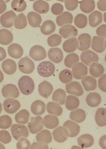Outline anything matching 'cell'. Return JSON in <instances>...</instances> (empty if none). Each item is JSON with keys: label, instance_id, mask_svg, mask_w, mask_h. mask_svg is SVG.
<instances>
[{"label": "cell", "instance_id": "obj_1", "mask_svg": "<svg viewBox=\"0 0 106 149\" xmlns=\"http://www.w3.org/2000/svg\"><path fill=\"white\" fill-rule=\"evenodd\" d=\"M18 86L23 95H28L33 93L34 90V81L32 78L27 76L21 77L18 82Z\"/></svg>", "mask_w": 106, "mask_h": 149}, {"label": "cell", "instance_id": "obj_2", "mask_svg": "<svg viewBox=\"0 0 106 149\" xmlns=\"http://www.w3.org/2000/svg\"><path fill=\"white\" fill-rule=\"evenodd\" d=\"M54 65L50 61H43L38 65V73L43 77H49L55 72Z\"/></svg>", "mask_w": 106, "mask_h": 149}, {"label": "cell", "instance_id": "obj_3", "mask_svg": "<svg viewBox=\"0 0 106 149\" xmlns=\"http://www.w3.org/2000/svg\"><path fill=\"white\" fill-rule=\"evenodd\" d=\"M11 132L13 137L17 141L21 138H27L29 135L27 127L22 124H13L11 127Z\"/></svg>", "mask_w": 106, "mask_h": 149}, {"label": "cell", "instance_id": "obj_4", "mask_svg": "<svg viewBox=\"0 0 106 149\" xmlns=\"http://www.w3.org/2000/svg\"><path fill=\"white\" fill-rule=\"evenodd\" d=\"M19 70L21 72L26 74L33 73L35 68L34 63L28 57L22 58L18 63Z\"/></svg>", "mask_w": 106, "mask_h": 149}, {"label": "cell", "instance_id": "obj_5", "mask_svg": "<svg viewBox=\"0 0 106 149\" xmlns=\"http://www.w3.org/2000/svg\"><path fill=\"white\" fill-rule=\"evenodd\" d=\"M29 131L32 134H37L43 128V119L41 116L38 115L36 117H31L28 123Z\"/></svg>", "mask_w": 106, "mask_h": 149}, {"label": "cell", "instance_id": "obj_6", "mask_svg": "<svg viewBox=\"0 0 106 149\" xmlns=\"http://www.w3.org/2000/svg\"><path fill=\"white\" fill-rule=\"evenodd\" d=\"M29 56L35 61H41L46 57V51L43 46L36 45L31 48Z\"/></svg>", "mask_w": 106, "mask_h": 149}, {"label": "cell", "instance_id": "obj_7", "mask_svg": "<svg viewBox=\"0 0 106 149\" xmlns=\"http://www.w3.org/2000/svg\"><path fill=\"white\" fill-rule=\"evenodd\" d=\"M3 109L5 111L10 114H14L21 107V104L15 98H8L3 103Z\"/></svg>", "mask_w": 106, "mask_h": 149}, {"label": "cell", "instance_id": "obj_8", "mask_svg": "<svg viewBox=\"0 0 106 149\" xmlns=\"http://www.w3.org/2000/svg\"><path fill=\"white\" fill-rule=\"evenodd\" d=\"M2 95L6 98H17L20 95V92L16 86L14 84H7L2 89Z\"/></svg>", "mask_w": 106, "mask_h": 149}, {"label": "cell", "instance_id": "obj_9", "mask_svg": "<svg viewBox=\"0 0 106 149\" xmlns=\"http://www.w3.org/2000/svg\"><path fill=\"white\" fill-rule=\"evenodd\" d=\"M80 58L82 62L88 66L92 63H97L99 60L96 53L89 50L83 51L81 54Z\"/></svg>", "mask_w": 106, "mask_h": 149}, {"label": "cell", "instance_id": "obj_10", "mask_svg": "<svg viewBox=\"0 0 106 149\" xmlns=\"http://www.w3.org/2000/svg\"><path fill=\"white\" fill-rule=\"evenodd\" d=\"M72 71L74 77L77 80H80L88 74L87 67L81 62L74 65L72 67Z\"/></svg>", "mask_w": 106, "mask_h": 149}, {"label": "cell", "instance_id": "obj_11", "mask_svg": "<svg viewBox=\"0 0 106 149\" xmlns=\"http://www.w3.org/2000/svg\"><path fill=\"white\" fill-rule=\"evenodd\" d=\"M16 15L15 12L12 10H9L1 15L0 17V22L3 27L10 28L12 27L14 24V19Z\"/></svg>", "mask_w": 106, "mask_h": 149}, {"label": "cell", "instance_id": "obj_12", "mask_svg": "<svg viewBox=\"0 0 106 149\" xmlns=\"http://www.w3.org/2000/svg\"><path fill=\"white\" fill-rule=\"evenodd\" d=\"M66 92L70 95H74L80 97L83 95L84 91L80 84L77 81H73L67 84L66 86Z\"/></svg>", "mask_w": 106, "mask_h": 149}, {"label": "cell", "instance_id": "obj_13", "mask_svg": "<svg viewBox=\"0 0 106 149\" xmlns=\"http://www.w3.org/2000/svg\"><path fill=\"white\" fill-rule=\"evenodd\" d=\"M77 48L80 51H84L89 49L91 45V37L88 33H82L78 38Z\"/></svg>", "mask_w": 106, "mask_h": 149}, {"label": "cell", "instance_id": "obj_14", "mask_svg": "<svg viewBox=\"0 0 106 149\" xmlns=\"http://www.w3.org/2000/svg\"><path fill=\"white\" fill-rule=\"evenodd\" d=\"M59 34L64 38L76 37L78 34V31L75 27L71 24L62 26L59 29Z\"/></svg>", "mask_w": 106, "mask_h": 149}, {"label": "cell", "instance_id": "obj_15", "mask_svg": "<svg viewBox=\"0 0 106 149\" xmlns=\"http://www.w3.org/2000/svg\"><path fill=\"white\" fill-rule=\"evenodd\" d=\"M68 134V137H74L78 135L80 132V128L78 124L72 121L67 120L63 124Z\"/></svg>", "mask_w": 106, "mask_h": 149}, {"label": "cell", "instance_id": "obj_16", "mask_svg": "<svg viewBox=\"0 0 106 149\" xmlns=\"http://www.w3.org/2000/svg\"><path fill=\"white\" fill-rule=\"evenodd\" d=\"M92 48L96 52H103L106 49L105 38L97 36H94L92 40Z\"/></svg>", "mask_w": 106, "mask_h": 149}, {"label": "cell", "instance_id": "obj_17", "mask_svg": "<svg viewBox=\"0 0 106 149\" xmlns=\"http://www.w3.org/2000/svg\"><path fill=\"white\" fill-rule=\"evenodd\" d=\"M38 93L41 97L48 98L53 92L52 85L48 81H44L38 86Z\"/></svg>", "mask_w": 106, "mask_h": 149}, {"label": "cell", "instance_id": "obj_18", "mask_svg": "<svg viewBox=\"0 0 106 149\" xmlns=\"http://www.w3.org/2000/svg\"><path fill=\"white\" fill-rule=\"evenodd\" d=\"M55 140L58 143H63L68 138V134L64 127H58L52 133Z\"/></svg>", "mask_w": 106, "mask_h": 149}, {"label": "cell", "instance_id": "obj_19", "mask_svg": "<svg viewBox=\"0 0 106 149\" xmlns=\"http://www.w3.org/2000/svg\"><path fill=\"white\" fill-rule=\"evenodd\" d=\"M48 56L51 61L55 63H60L63 58V54L58 48H52L49 50Z\"/></svg>", "mask_w": 106, "mask_h": 149}, {"label": "cell", "instance_id": "obj_20", "mask_svg": "<svg viewBox=\"0 0 106 149\" xmlns=\"http://www.w3.org/2000/svg\"><path fill=\"white\" fill-rule=\"evenodd\" d=\"M77 142L81 148L85 149L90 147L94 144V139L90 134H84L77 139Z\"/></svg>", "mask_w": 106, "mask_h": 149}, {"label": "cell", "instance_id": "obj_21", "mask_svg": "<svg viewBox=\"0 0 106 149\" xmlns=\"http://www.w3.org/2000/svg\"><path fill=\"white\" fill-rule=\"evenodd\" d=\"M10 56L14 59H19L24 53V50L22 47L17 43H13L10 45L8 49Z\"/></svg>", "mask_w": 106, "mask_h": 149}, {"label": "cell", "instance_id": "obj_22", "mask_svg": "<svg viewBox=\"0 0 106 149\" xmlns=\"http://www.w3.org/2000/svg\"><path fill=\"white\" fill-rule=\"evenodd\" d=\"M81 81L85 90L87 92L94 91L97 88V81L92 77L86 76L82 78Z\"/></svg>", "mask_w": 106, "mask_h": 149}, {"label": "cell", "instance_id": "obj_23", "mask_svg": "<svg viewBox=\"0 0 106 149\" xmlns=\"http://www.w3.org/2000/svg\"><path fill=\"white\" fill-rule=\"evenodd\" d=\"M2 69L7 74L11 75L17 70V64L13 60L8 59L3 61L2 64Z\"/></svg>", "mask_w": 106, "mask_h": 149}, {"label": "cell", "instance_id": "obj_24", "mask_svg": "<svg viewBox=\"0 0 106 149\" xmlns=\"http://www.w3.org/2000/svg\"><path fill=\"white\" fill-rule=\"evenodd\" d=\"M73 15L69 12L62 13L56 17V23L60 26L69 24L73 22Z\"/></svg>", "mask_w": 106, "mask_h": 149}, {"label": "cell", "instance_id": "obj_25", "mask_svg": "<svg viewBox=\"0 0 106 149\" xmlns=\"http://www.w3.org/2000/svg\"><path fill=\"white\" fill-rule=\"evenodd\" d=\"M43 125L48 129H52L57 127L59 122L57 117L54 115H46L43 120Z\"/></svg>", "mask_w": 106, "mask_h": 149}, {"label": "cell", "instance_id": "obj_26", "mask_svg": "<svg viewBox=\"0 0 106 149\" xmlns=\"http://www.w3.org/2000/svg\"><path fill=\"white\" fill-rule=\"evenodd\" d=\"M103 21V15L101 12L95 10L89 15V23L92 27H96Z\"/></svg>", "mask_w": 106, "mask_h": 149}, {"label": "cell", "instance_id": "obj_27", "mask_svg": "<svg viewBox=\"0 0 106 149\" xmlns=\"http://www.w3.org/2000/svg\"><path fill=\"white\" fill-rule=\"evenodd\" d=\"M46 109L45 103L40 100H36L31 105V111L36 115H42L45 113Z\"/></svg>", "mask_w": 106, "mask_h": 149}, {"label": "cell", "instance_id": "obj_28", "mask_svg": "<svg viewBox=\"0 0 106 149\" xmlns=\"http://www.w3.org/2000/svg\"><path fill=\"white\" fill-rule=\"evenodd\" d=\"M13 40L12 33L6 29L0 30V44L7 45L10 44Z\"/></svg>", "mask_w": 106, "mask_h": 149}, {"label": "cell", "instance_id": "obj_29", "mask_svg": "<svg viewBox=\"0 0 106 149\" xmlns=\"http://www.w3.org/2000/svg\"><path fill=\"white\" fill-rule=\"evenodd\" d=\"M33 8L36 12L39 14H46L50 10V6L47 2L45 1L38 0L33 3Z\"/></svg>", "mask_w": 106, "mask_h": 149}, {"label": "cell", "instance_id": "obj_30", "mask_svg": "<svg viewBox=\"0 0 106 149\" xmlns=\"http://www.w3.org/2000/svg\"><path fill=\"white\" fill-rule=\"evenodd\" d=\"M78 41L75 37L70 38L64 41L63 44V48L67 53L73 52L77 49Z\"/></svg>", "mask_w": 106, "mask_h": 149}, {"label": "cell", "instance_id": "obj_31", "mask_svg": "<svg viewBox=\"0 0 106 149\" xmlns=\"http://www.w3.org/2000/svg\"><path fill=\"white\" fill-rule=\"evenodd\" d=\"M27 19L29 25L33 27L40 26L41 23L42 19L41 16L36 12H29L27 14Z\"/></svg>", "mask_w": 106, "mask_h": 149}, {"label": "cell", "instance_id": "obj_32", "mask_svg": "<svg viewBox=\"0 0 106 149\" xmlns=\"http://www.w3.org/2000/svg\"><path fill=\"white\" fill-rule=\"evenodd\" d=\"M95 121L98 125L104 127L106 125V109L104 108H99L96 111Z\"/></svg>", "mask_w": 106, "mask_h": 149}, {"label": "cell", "instance_id": "obj_33", "mask_svg": "<svg viewBox=\"0 0 106 149\" xmlns=\"http://www.w3.org/2000/svg\"><path fill=\"white\" fill-rule=\"evenodd\" d=\"M101 100L100 95L97 93H89L86 97V102L88 105L92 107H98L101 103Z\"/></svg>", "mask_w": 106, "mask_h": 149}, {"label": "cell", "instance_id": "obj_34", "mask_svg": "<svg viewBox=\"0 0 106 149\" xmlns=\"http://www.w3.org/2000/svg\"><path fill=\"white\" fill-rule=\"evenodd\" d=\"M56 26L52 20H47L43 23L40 27V31L43 34L48 36L54 32Z\"/></svg>", "mask_w": 106, "mask_h": 149}, {"label": "cell", "instance_id": "obj_35", "mask_svg": "<svg viewBox=\"0 0 106 149\" xmlns=\"http://www.w3.org/2000/svg\"><path fill=\"white\" fill-rule=\"evenodd\" d=\"M86 117V112L82 109H77L72 111L70 114V118L74 122L81 123L85 120Z\"/></svg>", "mask_w": 106, "mask_h": 149}, {"label": "cell", "instance_id": "obj_36", "mask_svg": "<svg viewBox=\"0 0 106 149\" xmlns=\"http://www.w3.org/2000/svg\"><path fill=\"white\" fill-rule=\"evenodd\" d=\"M104 67L99 63H93L90 67V74L95 78H98L104 73Z\"/></svg>", "mask_w": 106, "mask_h": 149}, {"label": "cell", "instance_id": "obj_37", "mask_svg": "<svg viewBox=\"0 0 106 149\" xmlns=\"http://www.w3.org/2000/svg\"><path fill=\"white\" fill-rule=\"evenodd\" d=\"M81 10L85 13H90L95 9V3L93 0H83L80 2Z\"/></svg>", "mask_w": 106, "mask_h": 149}, {"label": "cell", "instance_id": "obj_38", "mask_svg": "<svg viewBox=\"0 0 106 149\" xmlns=\"http://www.w3.org/2000/svg\"><path fill=\"white\" fill-rule=\"evenodd\" d=\"M52 100L60 105L65 103L66 98V92L62 89L59 88L55 90L52 95Z\"/></svg>", "mask_w": 106, "mask_h": 149}, {"label": "cell", "instance_id": "obj_39", "mask_svg": "<svg viewBox=\"0 0 106 149\" xmlns=\"http://www.w3.org/2000/svg\"><path fill=\"white\" fill-rule=\"evenodd\" d=\"M80 101L78 98L74 95H68L66 97L65 106L69 110H75L79 107Z\"/></svg>", "mask_w": 106, "mask_h": 149}, {"label": "cell", "instance_id": "obj_40", "mask_svg": "<svg viewBox=\"0 0 106 149\" xmlns=\"http://www.w3.org/2000/svg\"><path fill=\"white\" fill-rule=\"evenodd\" d=\"M47 111L48 113L56 116H60L63 112V109L60 105L53 102H50L47 103Z\"/></svg>", "mask_w": 106, "mask_h": 149}, {"label": "cell", "instance_id": "obj_41", "mask_svg": "<svg viewBox=\"0 0 106 149\" xmlns=\"http://www.w3.org/2000/svg\"><path fill=\"white\" fill-rule=\"evenodd\" d=\"M52 134L50 131L47 130H43L41 131L36 135V140L38 142L43 143L45 144H48L52 142Z\"/></svg>", "mask_w": 106, "mask_h": 149}, {"label": "cell", "instance_id": "obj_42", "mask_svg": "<svg viewBox=\"0 0 106 149\" xmlns=\"http://www.w3.org/2000/svg\"><path fill=\"white\" fill-rule=\"evenodd\" d=\"M29 113L26 109H22L16 114L15 120L19 124H25L29 120Z\"/></svg>", "mask_w": 106, "mask_h": 149}, {"label": "cell", "instance_id": "obj_43", "mask_svg": "<svg viewBox=\"0 0 106 149\" xmlns=\"http://www.w3.org/2000/svg\"><path fill=\"white\" fill-rule=\"evenodd\" d=\"M14 26L16 29H24L27 26V17L24 14H20L16 16L14 19Z\"/></svg>", "mask_w": 106, "mask_h": 149}, {"label": "cell", "instance_id": "obj_44", "mask_svg": "<svg viewBox=\"0 0 106 149\" xmlns=\"http://www.w3.org/2000/svg\"><path fill=\"white\" fill-rule=\"evenodd\" d=\"M79 57L76 53H71L66 57L64 60L65 66L68 68H72L76 63H78Z\"/></svg>", "mask_w": 106, "mask_h": 149}, {"label": "cell", "instance_id": "obj_45", "mask_svg": "<svg viewBox=\"0 0 106 149\" xmlns=\"http://www.w3.org/2000/svg\"><path fill=\"white\" fill-rule=\"evenodd\" d=\"M74 24L79 29H83L87 24V17L83 14H78L74 19Z\"/></svg>", "mask_w": 106, "mask_h": 149}, {"label": "cell", "instance_id": "obj_46", "mask_svg": "<svg viewBox=\"0 0 106 149\" xmlns=\"http://www.w3.org/2000/svg\"><path fill=\"white\" fill-rule=\"evenodd\" d=\"M59 78L62 83L64 84L69 83L72 81L73 74L69 70L64 69L60 72Z\"/></svg>", "mask_w": 106, "mask_h": 149}, {"label": "cell", "instance_id": "obj_47", "mask_svg": "<svg viewBox=\"0 0 106 149\" xmlns=\"http://www.w3.org/2000/svg\"><path fill=\"white\" fill-rule=\"evenodd\" d=\"M27 6V3L24 0H14L11 3L13 10L17 12H22L25 10Z\"/></svg>", "mask_w": 106, "mask_h": 149}, {"label": "cell", "instance_id": "obj_48", "mask_svg": "<svg viewBox=\"0 0 106 149\" xmlns=\"http://www.w3.org/2000/svg\"><path fill=\"white\" fill-rule=\"evenodd\" d=\"M62 38L58 34H52L47 39V43L50 47H56L60 45L61 43Z\"/></svg>", "mask_w": 106, "mask_h": 149}, {"label": "cell", "instance_id": "obj_49", "mask_svg": "<svg viewBox=\"0 0 106 149\" xmlns=\"http://www.w3.org/2000/svg\"><path fill=\"white\" fill-rule=\"evenodd\" d=\"M12 120L9 115H3L0 117V128L6 129L12 125Z\"/></svg>", "mask_w": 106, "mask_h": 149}, {"label": "cell", "instance_id": "obj_50", "mask_svg": "<svg viewBox=\"0 0 106 149\" xmlns=\"http://www.w3.org/2000/svg\"><path fill=\"white\" fill-rule=\"evenodd\" d=\"M12 141V137L8 131L2 130L0 131V142L3 144H8Z\"/></svg>", "mask_w": 106, "mask_h": 149}, {"label": "cell", "instance_id": "obj_51", "mask_svg": "<svg viewBox=\"0 0 106 149\" xmlns=\"http://www.w3.org/2000/svg\"><path fill=\"white\" fill-rule=\"evenodd\" d=\"M17 144V148L18 149H29L31 147V143L29 141L24 137L21 138L19 140Z\"/></svg>", "mask_w": 106, "mask_h": 149}, {"label": "cell", "instance_id": "obj_52", "mask_svg": "<svg viewBox=\"0 0 106 149\" xmlns=\"http://www.w3.org/2000/svg\"><path fill=\"white\" fill-rule=\"evenodd\" d=\"M79 1L77 0L65 1V6L68 10H74L76 9L78 5Z\"/></svg>", "mask_w": 106, "mask_h": 149}, {"label": "cell", "instance_id": "obj_53", "mask_svg": "<svg viewBox=\"0 0 106 149\" xmlns=\"http://www.w3.org/2000/svg\"><path fill=\"white\" fill-rule=\"evenodd\" d=\"M51 10L52 14L55 15H61L63 11V6L61 3H55L52 6Z\"/></svg>", "mask_w": 106, "mask_h": 149}, {"label": "cell", "instance_id": "obj_54", "mask_svg": "<svg viewBox=\"0 0 106 149\" xmlns=\"http://www.w3.org/2000/svg\"><path fill=\"white\" fill-rule=\"evenodd\" d=\"M99 87L100 89L103 92H106V75L104 74L101 76L99 80Z\"/></svg>", "mask_w": 106, "mask_h": 149}, {"label": "cell", "instance_id": "obj_55", "mask_svg": "<svg viewBox=\"0 0 106 149\" xmlns=\"http://www.w3.org/2000/svg\"><path fill=\"white\" fill-rule=\"evenodd\" d=\"M96 33L98 36L105 38L106 37V25L102 24L98 27L96 30Z\"/></svg>", "mask_w": 106, "mask_h": 149}, {"label": "cell", "instance_id": "obj_56", "mask_svg": "<svg viewBox=\"0 0 106 149\" xmlns=\"http://www.w3.org/2000/svg\"><path fill=\"white\" fill-rule=\"evenodd\" d=\"M30 149H48V145L45 143L41 142H34L32 144Z\"/></svg>", "mask_w": 106, "mask_h": 149}, {"label": "cell", "instance_id": "obj_57", "mask_svg": "<svg viewBox=\"0 0 106 149\" xmlns=\"http://www.w3.org/2000/svg\"><path fill=\"white\" fill-rule=\"evenodd\" d=\"M98 8L101 11H106V0H100L97 2Z\"/></svg>", "mask_w": 106, "mask_h": 149}, {"label": "cell", "instance_id": "obj_58", "mask_svg": "<svg viewBox=\"0 0 106 149\" xmlns=\"http://www.w3.org/2000/svg\"><path fill=\"white\" fill-rule=\"evenodd\" d=\"M99 144L102 148L106 149V136L104 135L100 138Z\"/></svg>", "mask_w": 106, "mask_h": 149}, {"label": "cell", "instance_id": "obj_59", "mask_svg": "<svg viewBox=\"0 0 106 149\" xmlns=\"http://www.w3.org/2000/svg\"><path fill=\"white\" fill-rule=\"evenodd\" d=\"M7 8V5L5 2L3 0H0V14L3 13Z\"/></svg>", "mask_w": 106, "mask_h": 149}, {"label": "cell", "instance_id": "obj_60", "mask_svg": "<svg viewBox=\"0 0 106 149\" xmlns=\"http://www.w3.org/2000/svg\"><path fill=\"white\" fill-rule=\"evenodd\" d=\"M7 56V53L4 48L0 47V61H3Z\"/></svg>", "mask_w": 106, "mask_h": 149}, {"label": "cell", "instance_id": "obj_61", "mask_svg": "<svg viewBox=\"0 0 106 149\" xmlns=\"http://www.w3.org/2000/svg\"><path fill=\"white\" fill-rule=\"evenodd\" d=\"M4 77H3V74L1 70H0V83H2V81L3 80Z\"/></svg>", "mask_w": 106, "mask_h": 149}, {"label": "cell", "instance_id": "obj_62", "mask_svg": "<svg viewBox=\"0 0 106 149\" xmlns=\"http://www.w3.org/2000/svg\"><path fill=\"white\" fill-rule=\"evenodd\" d=\"M0 149H5V147L4 146L3 144H2V143H0Z\"/></svg>", "mask_w": 106, "mask_h": 149}, {"label": "cell", "instance_id": "obj_63", "mask_svg": "<svg viewBox=\"0 0 106 149\" xmlns=\"http://www.w3.org/2000/svg\"><path fill=\"white\" fill-rule=\"evenodd\" d=\"M2 105L1 103L0 102V113H1V112H2Z\"/></svg>", "mask_w": 106, "mask_h": 149}, {"label": "cell", "instance_id": "obj_64", "mask_svg": "<svg viewBox=\"0 0 106 149\" xmlns=\"http://www.w3.org/2000/svg\"><path fill=\"white\" fill-rule=\"evenodd\" d=\"M105 15H106V13H105V14H104V16H105L104 20H105V22H106V17H105Z\"/></svg>", "mask_w": 106, "mask_h": 149}]
</instances>
